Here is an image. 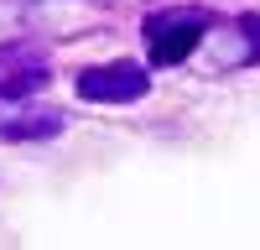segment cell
<instances>
[{"label": "cell", "mask_w": 260, "mask_h": 250, "mask_svg": "<svg viewBox=\"0 0 260 250\" xmlns=\"http://www.w3.org/2000/svg\"><path fill=\"white\" fill-rule=\"evenodd\" d=\"M213 16L208 11H156L146 16V57L156 63V68H167V63H182L187 52H198V42L208 37Z\"/></svg>", "instance_id": "6da1fadb"}, {"label": "cell", "mask_w": 260, "mask_h": 250, "mask_svg": "<svg viewBox=\"0 0 260 250\" xmlns=\"http://www.w3.org/2000/svg\"><path fill=\"white\" fill-rule=\"evenodd\" d=\"M151 89V73L141 63H104V68H83L78 73V94L89 104H136Z\"/></svg>", "instance_id": "7a4b0ae2"}, {"label": "cell", "mask_w": 260, "mask_h": 250, "mask_svg": "<svg viewBox=\"0 0 260 250\" xmlns=\"http://www.w3.org/2000/svg\"><path fill=\"white\" fill-rule=\"evenodd\" d=\"M57 131H62V115H52V110H37V115L6 120V125H0V141H42V136H57Z\"/></svg>", "instance_id": "3957f363"}]
</instances>
